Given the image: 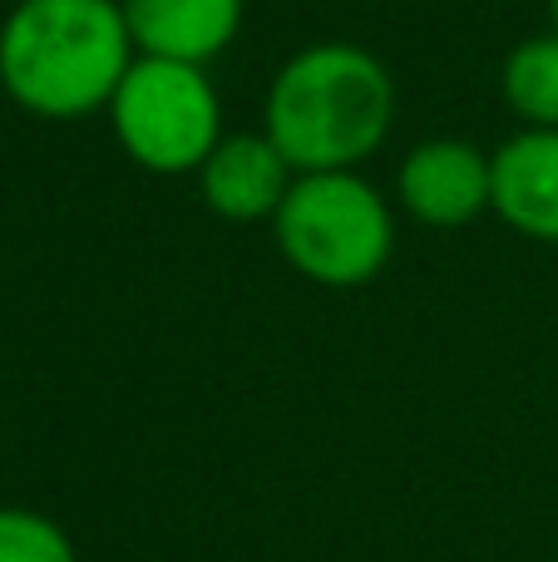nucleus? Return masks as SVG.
Listing matches in <instances>:
<instances>
[{
    "label": "nucleus",
    "mask_w": 558,
    "mask_h": 562,
    "mask_svg": "<svg viewBox=\"0 0 558 562\" xmlns=\"http://www.w3.org/2000/svg\"><path fill=\"white\" fill-rule=\"evenodd\" d=\"M395 128V75L351 40H316L272 75L263 134L297 173L361 168Z\"/></svg>",
    "instance_id": "f257e3e1"
},
{
    "label": "nucleus",
    "mask_w": 558,
    "mask_h": 562,
    "mask_svg": "<svg viewBox=\"0 0 558 562\" xmlns=\"http://www.w3.org/2000/svg\"><path fill=\"white\" fill-rule=\"evenodd\" d=\"M134 59L119 0H20L0 25V89L49 124L104 114Z\"/></svg>",
    "instance_id": "f03ea898"
},
{
    "label": "nucleus",
    "mask_w": 558,
    "mask_h": 562,
    "mask_svg": "<svg viewBox=\"0 0 558 562\" xmlns=\"http://www.w3.org/2000/svg\"><path fill=\"white\" fill-rule=\"evenodd\" d=\"M272 243L297 277L326 291L366 286L395 252V213L386 193L356 168L297 173L272 217Z\"/></svg>",
    "instance_id": "7ed1b4c3"
},
{
    "label": "nucleus",
    "mask_w": 558,
    "mask_h": 562,
    "mask_svg": "<svg viewBox=\"0 0 558 562\" xmlns=\"http://www.w3.org/2000/svg\"><path fill=\"white\" fill-rule=\"evenodd\" d=\"M109 128L129 164L158 178L198 173L223 138V99L208 69L174 59H134L119 94L109 99Z\"/></svg>",
    "instance_id": "20e7f679"
},
{
    "label": "nucleus",
    "mask_w": 558,
    "mask_h": 562,
    "mask_svg": "<svg viewBox=\"0 0 558 562\" xmlns=\"http://www.w3.org/2000/svg\"><path fill=\"white\" fill-rule=\"evenodd\" d=\"M490 193V154L470 138H425L395 168V203L435 233H455L484 217Z\"/></svg>",
    "instance_id": "39448f33"
},
{
    "label": "nucleus",
    "mask_w": 558,
    "mask_h": 562,
    "mask_svg": "<svg viewBox=\"0 0 558 562\" xmlns=\"http://www.w3.org/2000/svg\"><path fill=\"white\" fill-rule=\"evenodd\" d=\"M198 193L208 213L223 223H272L282 198L292 193L297 168L282 158V148L253 128V134H223L217 148L198 168Z\"/></svg>",
    "instance_id": "423d86ee"
},
{
    "label": "nucleus",
    "mask_w": 558,
    "mask_h": 562,
    "mask_svg": "<svg viewBox=\"0 0 558 562\" xmlns=\"http://www.w3.org/2000/svg\"><path fill=\"white\" fill-rule=\"evenodd\" d=\"M490 213L529 243H558V128H520L490 154Z\"/></svg>",
    "instance_id": "0eeeda50"
},
{
    "label": "nucleus",
    "mask_w": 558,
    "mask_h": 562,
    "mask_svg": "<svg viewBox=\"0 0 558 562\" xmlns=\"http://www.w3.org/2000/svg\"><path fill=\"white\" fill-rule=\"evenodd\" d=\"M144 59L208 69L243 30V0H119Z\"/></svg>",
    "instance_id": "6e6552de"
},
{
    "label": "nucleus",
    "mask_w": 558,
    "mask_h": 562,
    "mask_svg": "<svg viewBox=\"0 0 558 562\" xmlns=\"http://www.w3.org/2000/svg\"><path fill=\"white\" fill-rule=\"evenodd\" d=\"M500 94L524 128H558V30L520 40L504 55Z\"/></svg>",
    "instance_id": "1a4fd4ad"
},
{
    "label": "nucleus",
    "mask_w": 558,
    "mask_h": 562,
    "mask_svg": "<svg viewBox=\"0 0 558 562\" xmlns=\"http://www.w3.org/2000/svg\"><path fill=\"white\" fill-rule=\"evenodd\" d=\"M0 562H79V553L49 514L0 508Z\"/></svg>",
    "instance_id": "9d476101"
},
{
    "label": "nucleus",
    "mask_w": 558,
    "mask_h": 562,
    "mask_svg": "<svg viewBox=\"0 0 558 562\" xmlns=\"http://www.w3.org/2000/svg\"><path fill=\"white\" fill-rule=\"evenodd\" d=\"M549 15H554V30H558V0H549Z\"/></svg>",
    "instance_id": "9b49d317"
}]
</instances>
